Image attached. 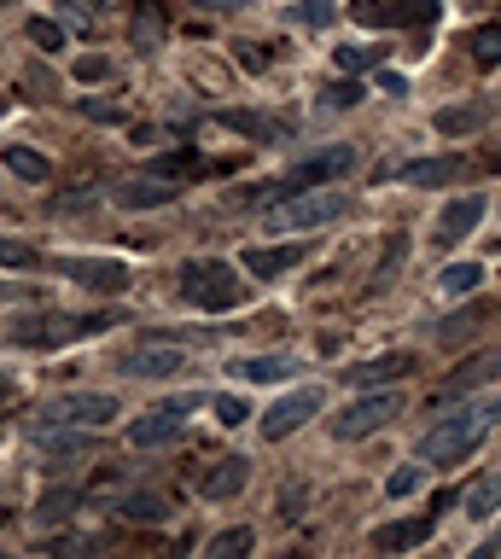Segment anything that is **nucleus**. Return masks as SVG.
I'll use <instances>...</instances> for the list:
<instances>
[{
	"label": "nucleus",
	"mask_w": 501,
	"mask_h": 559,
	"mask_svg": "<svg viewBox=\"0 0 501 559\" xmlns=\"http://www.w3.org/2000/svg\"><path fill=\"white\" fill-rule=\"evenodd\" d=\"M280 559H298V554H280Z\"/></svg>",
	"instance_id": "3c124183"
},
{
	"label": "nucleus",
	"mask_w": 501,
	"mask_h": 559,
	"mask_svg": "<svg viewBox=\"0 0 501 559\" xmlns=\"http://www.w3.org/2000/svg\"><path fill=\"white\" fill-rule=\"evenodd\" d=\"M338 18V0H298L292 6V24H303V30H327Z\"/></svg>",
	"instance_id": "2f4dec72"
},
{
	"label": "nucleus",
	"mask_w": 501,
	"mask_h": 559,
	"mask_svg": "<svg viewBox=\"0 0 501 559\" xmlns=\"http://www.w3.org/2000/svg\"><path fill=\"white\" fill-rule=\"evenodd\" d=\"M432 129L437 134H472V129H484V105H443Z\"/></svg>",
	"instance_id": "a878e982"
},
{
	"label": "nucleus",
	"mask_w": 501,
	"mask_h": 559,
	"mask_svg": "<svg viewBox=\"0 0 501 559\" xmlns=\"http://www.w3.org/2000/svg\"><path fill=\"white\" fill-rule=\"evenodd\" d=\"M484 210H490V198H484V193L449 198V204L437 210V245H443V251H449V245H461V239L484 222Z\"/></svg>",
	"instance_id": "4468645a"
},
{
	"label": "nucleus",
	"mask_w": 501,
	"mask_h": 559,
	"mask_svg": "<svg viewBox=\"0 0 501 559\" xmlns=\"http://www.w3.org/2000/svg\"><path fill=\"white\" fill-rule=\"evenodd\" d=\"M443 0H356L350 18L356 24H373V30H426L437 18Z\"/></svg>",
	"instance_id": "0eeeda50"
},
{
	"label": "nucleus",
	"mask_w": 501,
	"mask_h": 559,
	"mask_svg": "<svg viewBox=\"0 0 501 559\" xmlns=\"http://www.w3.org/2000/svg\"><path fill=\"white\" fill-rule=\"evenodd\" d=\"M117 513L134 519V525H164L169 519V501L164 495H129V501H117Z\"/></svg>",
	"instance_id": "bb28decb"
},
{
	"label": "nucleus",
	"mask_w": 501,
	"mask_h": 559,
	"mask_svg": "<svg viewBox=\"0 0 501 559\" xmlns=\"http://www.w3.org/2000/svg\"><path fill=\"white\" fill-rule=\"evenodd\" d=\"M420 478H426V466H402V472H391L385 495H391V501H402V495H414V490H420Z\"/></svg>",
	"instance_id": "e433bc0d"
},
{
	"label": "nucleus",
	"mask_w": 501,
	"mask_h": 559,
	"mask_svg": "<svg viewBox=\"0 0 501 559\" xmlns=\"http://www.w3.org/2000/svg\"><path fill=\"white\" fill-rule=\"evenodd\" d=\"M496 251H501V239H496Z\"/></svg>",
	"instance_id": "603ef678"
},
{
	"label": "nucleus",
	"mask_w": 501,
	"mask_h": 559,
	"mask_svg": "<svg viewBox=\"0 0 501 559\" xmlns=\"http://www.w3.org/2000/svg\"><path fill=\"white\" fill-rule=\"evenodd\" d=\"M356 169V152L350 146H327V152H315V158H303V164H292L280 181H268V187H257V193H245L251 204H268V198H298V193H309V187H327V181H344Z\"/></svg>",
	"instance_id": "20e7f679"
},
{
	"label": "nucleus",
	"mask_w": 501,
	"mask_h": 559,
	"mask_svg": "<svg viewBox=\"0 0 501 559\" xmlns=\"http://www.w3.org/2000/svg\"><path fill=\"white\" fill-rule=\"evenodd\" d=\"M35 443H41L47 466H65V461H76V455H88V449H94V437H88V431H65V426L35 431Z\"/></svg>",
	"instance_id": "412c9836"
},
{
	"label": "nucleus",
	"mask_w": 501,
	"mask_h": 559,
	"mask_svg": "<svg viewBox=\"0 0 501 559\" xmlns=\"http://www.w3.org/2000/svg\"><path fill=\"white\" fill-rule=\"evenodd\" d=\"M362 94H368V88H362L356 76H344V82L327 88V111H350V105H362Z\"/></svg>",
	"instance_id": "f704fd0d"
},
{
	"label": "nucleus",
	"mask_w": 501,
	"mask_h": 559,
	"mask_svg": "<svg viewBox=\"0 0 501 559\" xmlns=\"http://www.w3.org/2000/svg\"><path fill=\"white\" fill-rule=\"evenodd\" d=\"M12 396H18V379H12V373H0V402H12Z\"/></svg>",
	"instance_id": "09e8293b"
},
{
	"label": "nucleus",
	"mask_w": 501,
	"mask_h": 559,
	"mask_svg": "<svg viewBox=\"0 0 501 559\" xmlns=\"http://www.w3.org/2000/svg\"><path fill=\"white\" fill-rule=\"evenodd\" d=\"M216 123H222V129H239V134H274V123L251 117V111H216Z\"/></svg>",
	"instance_id": "c9c22d12"
},
{
	"label": "nucleus",
	"mask_w": 501,
	"mask_h": 559,
	"mask_svg": "<svg viewBox=\"0 0 501 559\" xmlns=\"http://www.w3.org/2000/svg\"><path fill=\"white\" fill-rule=\"evenodd\" d=\"M484 286V263H449V268H437V292H449V297H467Z\"/></svg>",
	"instance_id": "b1692460"
},
{
	"label": "nucleus",
	"mask_w": 501,
	"mask_h": 559,
	"mask_svg": "<svg viewBox=\"0 0 501 559\" xmlns=\"http://www.w3.org/2000/svg\"><path fill=\"white\" fill-rule=\"evenodd\" d=\"M65 280H76V286H88V292H105V297H123L129 292V263H111V257H65Z\"/></svg>",
	"instance_id": "f8f14e48"
},
{
	"label": "nucleus",
	"mask_w": 501,
	"mask_h": 559,
	"mask_svg": "<svg viewBox=\"0 0 501 559\" xmlns=\"http://www.w3.org/2000/svg\"><path fill=\"white\" fill-rule=\"evenodd\" d=\"M350 210V193L344 187H309V193L286 198V204H268L263 210V233H315L338 222Z\"/></svg>",
	"instance_id": "7ed1b4c3"
},
{
	"label": "nucleus",
	"mask_w": 501,
	"mask_h": 559,
	"mask_svg": "<svg viewBox=\"0 0 501 559\" xmlns=\"http://www.w3.org/2000/svg\"><path fill=\"white\" fill-rule=\"evenodd\" d=\"M379 94L402 99V94H408V76H397V70H379Z\"/></svg>",
	"instance_id": "c03bdc74"
},
{
	"label": "nucleus",
	"mask_w": 501,
	"mask_h": 559,
	"mask_svg": "<svg viewBox=\"0 0 501 559\" xmlns=\"http://www.w3.org/2000/svg\"><path fill=\"white\" fill-rule=\"evenodd\" d=\"M501 426V396H478V402H461V408H443V420H437L426 437H420V461L426 466H455L467 461L472 449L484 443V431Z\"/></svg>",
	"instance_id": "f257e3e1"
},
{
	"label": "nucleus",
	"mask_w": 501,
	"mask_h": 559,
	"mask_svg": "<svg viewBox=\"0 0 501 559\" xmlns=\"http://www.w3.org/2000/svg\"><path fill=\"white\" fill-rule=\"evenodd\" d=\"M111 204L117 210H158V204H175V187H169L164 175H140V181L111 187Z\"/></svg>",
	"instance_id": "aec40b11"
},
{
	"label": "nucleus",
	"mask_w": 501,
	"mask_h": 559,
	"mask_svg": "<svg viewBox=\"0 0 501 559\" xmlns=\"http://www.w3.org/2000/svg\"><path fill=\"white\" fill-rule=\"evenodd\" d=\"M82 117H94V123H123V105H105V99H82Z\"/></svg>",
	"instance_id": "79ce46f5"
},
{
	"label": "nucleus",
	"mask_w": 501,
	"mask_h": 559,
	"mask_svg": "<svg viewBox=\"0 0 501 559\" xmlns=\"http://www.w3.org/2000/svg\"><path fill=\"white\" fill-rule=\"evenodd\" d=\"M432 530H437V513H414V519H397V525L373 530V548H379V554H408V548H420Z\"/></svg>",
	"instance_id": "6ab92c4d"
},
{
	"label": "nucleus",
	"mask_w": 501,
	"mask_h": 559,
	"mask_svg": "<svg viewBox=\"0 0 501 559\" xmlns=\"http://www.w3.org/2000/svg\"><path fill=\"white\" fill-rule=\"evenodd\" d=\"M210 408H216V420H222V426H245V420H251V408H245L239 396H216Z\"/></svg>",
	"instance_id": "a19ab883"
},
{
	"label": "nucleus",
	"mask_w": 501,
	"mask_h": 559,
	"mask_svg": "<svg viewBox=\"0 0 501 559\" xmlns=\"http://www.w3.org/2000/svg\"><path fill=\"white\" fill-rule=\"evenodd\" d=\"M467 53H472V65L496 70L501 65V24H478V30H467Z\"/></svg>",
	"instance_id": "393cba45"
},
{
	"label": "nucleus",
	"mask_w": 501,
	"mask_h": 559,
	"mask_svg": "<svg viewBox=\"0 0 501 559\" xmlns=\"http://www.w3.org/2000/svg\"><path fill=\"white\" fill-rule=\"evenodd\" d=\"M111 420H117V396L70 391V396H53V402H47V414H41L35 431H47V426H111Z\"/></svg>",
	"instance_id": "6e6552de"
},
{
	"label": "nucleus",
	"mask_w": 501,
	"mask_h": 559,
	"mask_svg": "<svg viewBox=\"0 0 501 559\" xmlns=\"http://www.w3.org/2000/svg\"><path fill=\"white\" fill-rule=\"evenodd\" d=\"M181 297L193 303V309H210V315H222V309H239L245 303V280H239V268L228 263H187L181 268Z\"/></svg>",
	"instance_id": "39448f33"
},
{
	"label": "nucleus",
	"mask_w": 501,
	"mask_h": 559,
	"mask_svg": "<svg viewBox=\"0 0 501 559\" xmlns=\"http://www.w3.org/2000/svg\"><path fill=\"white\" fill-rule=\"evenodd\" d=\"M245 484H251V461H239V455H228V461H216V466H204L199 472L204 501H234Z\"/></svg>",
	"instance_id": "a211bd4d"
},
{
	"label": "nucleus",
	"mask_w": 501,
	"mask_h": 559,
	"mask_svg": "<svg viewBox=\"0 0 501 559\" xmlns=\"http://www.w3.org/2000/svg\"><path fill=\"white\" fill-rule=\"evenodd\" d=\"M461 175H467V158H455V152L414 158V164L391 169V181H397V187H449V181H461Z\"/></svg>",
	"instance_id": "2eb2a0df"
},
{
	"label": "nucleus",
	"mask_w": 501,
	"mask_h": 559,
	"mask_svg": "<svg viewBox=\"0 0 501 559\" xmlns=\"http://www.w3.org/2000/svg\"><path fill=\"white\" fill-rule=\"evenodd\" d=\"M298 507H303V490H286V495H280V519H298Z\"/></svg>",
	"instance_id": "a18cd8bd"
},
{
	"label": "nucleus",
	"mask_w": 501,
	"mask_h": 559,
	"mask_svg": "<svg viewBox=\"0 0 501 559\" xmlns=\"http://www.w3.org/2000/svg\"><path fill=\"white\" fill-rule=\"evenodd\" d=\"M379 53H385V47H338L333 65H338V76H356V70H368Z\"/></svg>",
	"instance_id": "473e14b6"
},
{
	"label": "nucleus",
	"mask_w": 501,
	"mask_h": 559,
	"mask_svg": "<svg viewBox=\"0 0 501 559\" xmlns=\"http://www.w3.org/2000/svg\"><path fill=\"white\" fill-rule=\"evenodd\" d=\"M6 519H12V507H0V525H6Z\"/></svg>",
	"instance_id": "8fccbe9b"
},
{
	"label": "nucleus",
	"mask_w": 501,
	"mask_h": 559,
	"mask_svg": "<svg viewBox=\"0 0 501 559\" xmlns=\"http://www.w3.org/2000/svg\"><path fill=\"white\" fill-rule=\"evenodd\" d=\"M484 315H490V303H472V309H461V315H449V321H437V344H461V338H467L472 327H478V321H484Z\"/></svg>",
	"instance_id": "cd10ccee"
},
{
	"label": "nucleus",
	"mask_w": 501,
	"mask_h": 559,
	"mask_svg": "<svg viewBox=\"0 0 501 559\" xmlns=\"http://www.w3.org/2000/svg\"><path fill=\"white\" fill-rule=\"evenodd\" d=\"M94 548H105L100 536H59V542H47V554H59V559H70V554H94Z\"/></svg>",
	"instance_id": "58836bf2"
},
{
	"label": "nucleus",
	"mask_w": 501,
	"mask_h": 559,
	"mask_svg": "<svg viewBox=\"0 0 501 559\" xmlns=\"http://www.w3.org/2000/svg\"><path fill=\"white\" fill-rule=\"evenodd\" d=\"M321 402H327V396H321V385H303V391L280 396V402L268 408L263 420H257V431H263L268 443H286V437H292L298 426H309V420L321 414Z\"/></svg>",
	"instance_id": "9b49d317"
},
{
	"label": "nucleus",
	"mask_w": 501,
	"mask_h": 559,
	"mask_svg": "<svg viewBox=\"0 0 501 559\" xmlns=\"http://www.w3.org/2000/svg\"><path fill=\"white\" fill-rule=\"evenodd\" d=\"M251 548H257V530L234 525V530H222V536L204 542V559H251Z\"/></svg>",
	"instance_id": "5701e85b"
},
{
	"label": "nucleus",
	"mask_w": 501,
	"mask_h": 559,
	"mask_svg": "<svg viewBox=\"0 0 501 559\" xmlns=\"http://www.w3.org/2000/svg\"><path fill=\"white\" fill-rule=\"evenodd\" d=\"M397 414H402L397 391H368V396H356V402L333 420V437H338V443H362V437H373L379 426H391Z\"/></svg>",
	"instance_id": "423d86ee"
},
{
	"label": "nucleus",
	"mask_w": 501,
	"mask_h": 559,
	"mask_svg": "<svg viewBox=\"0 0 501 559\" xmlns=\"http://www.w3.org/2000/svg\"><path fill=\"white\" fill-rule=\"evenodd\" d=\"M152 35H164V24H158V12L146 6V12L134 18V41H140V47H152Z\"/></svg>",
	"instance_id": "37998d69"
},
{
	"label": "nucleus",
	"mask_w": 501,
	"mask_h": 559,
	"mask_svg": "<svg viewBox=\"0 0 501 559\" xmlns=\"http://www.w3.org/2000/svg\"><path fill=\"white\" fill-rule=\"evenodd\" d=\"M303 257H309L303 245H245L239 268H245L251 280H274V274H292V268H298Z\"/></svg>",
	"instance_id": "f3484780"
},
{
	"label": "nucleus",
	"mask_w": 501,
	"mask_h": 559,
	"mask_svg": "<svg viewBox=\"0 0 501 559\" xmlns=\"http://www.w3.org/2000/svg\"><path fill=\"white\" fill-rule=\"evenodd\" d=\"M199 12H234V6H245V0H193Z\"/></svg>",
	"instance_id": "de8ad7c7"
},
{
	"label": "nucleus",
	"mask_w": 501,
	"mask_h": 559,
	"mask_svg": "<svg viewBox=\"0 0 501 559\" xmlns=\"http://www.w3.org/2000/svg\"><path fill=\"white\" fill-rule=\"evenodd\" d=\"M0 6H6V0H0Z\"/></svg>",
	"instance_id": "864d4df0"
},
{
	"label": "nucleus",
	"mask_w": 501,
	"mask_h": 559,
	"mask_svg": "<svg viewBox=\"0 0 501 559\" xmlns=\"http://www.w3.org/2000/svg\"><path fill=\"white\" fill-rule=\"evenodd\" d=\"M105 327H117L111 309H94V315H30V321H12L6 338L24 344V350H59V344H82V338H100Z\"/></svg>",
	"instance_id": "f03ea898"
},
{
	"label": "nucleus",
	"mask_w": 501,
	"mask_h": 559,
	"mask_svg": "<svg viewBox=\"0 0 501 559\" xmlns=\"http://www.w3.org/2000/svg\"><path fill=\"white\" fill-rule=\"evenodd\" d=\"M234 373L251 379V385H274V379L298 373V362H292V356H245V362H234Z\"/></svg>",
	"instance_id": "4be33fe9"
},
{
	"label": "nucleus",
	"mask_w": 501,
	"mask_h": 559,
	"mask_svg": "<svg viewBox=\"0 0 501 559\" xmlns=\"http://www.w3.org/2000/svg\"><path fill=\"white\" fill-rule=\"evenodd\" d=\"M24 35H30L41 53H59V47H65V30H59L53 18H30V24H24Z\"/></svg>",
	"instance_id": "72a5a7b5"
},
{
	"label": "nucleus",
	"mask_w": 501,
	"mask_h": 559,
	"mask_svg": "<svg viewBox=\"0 0 501 559\" xmlns=\"http://www.w3.org/2000/svg\"><path fill=\"white\" fill-rule=\"evenodd\" d=\"M6 169H12L18 181H47V175H53V164H47L41 152H30V146H6Z\"/></svg>",
	"instance_id": "c85d7f7f"
},
{
	"label": "nucleus",
	"mask_w": 501,
	"mask_h": 559,
	"mask_svg": "<svg viewBox=\"0 0 501 559\" xmlns=\"http://www.w3.org/2000/svg\"><path fill=\"white\" fill-rule=\"evenodd\" d=\"M70 70H76V82H105V76H111V59H105V53H82Z\"/></svg>",
	"instance_id": "4c0bfd02"
},
{
	"label": "nucleus",
	"mask_w": 501,
	"mask_h": 559,
	"mask_svg": "<svg viewBox=\"0 0 501 559\" xmlns=\"http://www.w3.org/2000/svg\"><path fill=\"white\" fill-rule=\"evenodd\" d=\"M239 65H245V70H263L268 53H251V41H245V47H239Z\"/></svg>",
	"instance_id": "49530a36"
},
{
	"label": "nucleus",
	"mask_w": 501,
	"mask_h": 559,
	"mask_svg": "<svg viewBox=\"0 0 501 559\" xmlns=\"http://www.w3.org/2000/svg\"><path fill=\"white\" fill-rule=\"evenodd\" d=\"M117 373H129V379H169V373H187V350L181 344H140V350H129L123 362H117Z\"/></svg>",
	"instance_id": "ddd939ff"
},
{
	"label": "nucleus",
	"mask_w": 501,
	"mask_h": 559,
	"mask_svg": "<svg viewBox=\"0 0 501 559\" xmlns=\"http://www.w3.org/2000/svg\"><path fill=\"white\" fill-rule=\"evenodd\" d=\"M414 350H391V356H373V362H362V367H350L344 379L356 385V391H385V385H397V379H408L414 373Z\"/></svg>",
	"instance_id": "dca6fc26"
},
{
	"label": "nucleus",
	"mask_w": 501,
	"mask_h": 559,
	"mask_svg": "<svg viewBox=\"0 0 501 559\" xmlns=\"http://www.w3.org/2000/svg\"><path fill=\"white\" fill-rule=\"evenodd\" d=\"M70 513H76V490H47L35 501V519H41V525H65Z\"/></svg>",
	"instance_id": "c756f323"
},
{
	"label": "nucleus",
	"mask_w": 501,
	"mask_h": 559,
	"mask_svg": "<svg viewBox=\"0 0 501 559\" xmlns=\"http://www.w3.org/2000/svg\"><path fill=\"white\" fill-rule=\"evenodd\" d=\"M204 408V396H169L158 408H146L140 420H129V443L134 449H158V443H175L181 437V414Z\"/></svg>",
	"instance_id": "1a4fd4ad"
},
{
	"label": "nucleus",
	"mask_w": 501,
	"mask_h": 559,
	"mask_svg": "<svg viewBox=\"0 0 501 559\" xmlns=\"http://www.w3.org/2000/svg\"><path fill=\"white\" fill-rule=\"evenodd\" d=\"M496 507H501V466L490 472V478H484V484H472V490H467V513H472V519L496 513Z\"/></svg>",
	"instance_id": "7c9ffc66"
},
{
	"label": "nucleus",
	"mask_w": 501,
	"mask_h": 559,
	"mask_svg": "<svg viewBox=\"0 0 501 559\" xmlns=\"http://www.w3.org/2000/svg\"><path fill=\"white\" fill-rule=\"evenodd\" d=\"M41 263V251L30 245H12V239H0V268H35Z\"/></svg>",
	"instance_id": "ea45409f"
},
{
	"label": "nucleus",
	"mask_w": 501,
	"mask_h": 559,
	"mask_svg": "<svg viewBox=\"0 0 501 559\" xmlns=\"http://www.w3.org/2000/svg\"><path fill=\"white\" fill-rule=\"evenodd\" d=\"M501 379V350H478V356H467V362L455 367L443 385L432 391V414H443V408H455L461 396H472V391H484V385H496Z\"/></svg>",
	"instance_id": "9d476101"
}]
</instances>
